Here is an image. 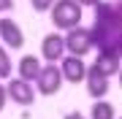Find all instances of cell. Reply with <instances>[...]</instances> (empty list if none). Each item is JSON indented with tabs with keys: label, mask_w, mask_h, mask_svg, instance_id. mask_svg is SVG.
<instances>
[{
	"label": "cell",
	"mask_w": 122,
	"mask_h": 119,
	"mask_svg": "<svg viewBox=\"0 0 122 119\" xmlns=\"http://www.w3.org/2000/svg\"><path fill=\"white\" fill-rule=\"evenodd\" d=\"M92 41L98 52L122 57V0L95 5V22H92Z\"/></svg>",
	"instance_id": "1"
},
{
	"label": "cell",
	"mask_w": 122,
	"mask_h": 119,
	"mask_svg": "<svg viewBox=\"0 0 122 119\" xmlns=\"http://www.w3.org/2000/svg\"><path fill=\"white\" fill-rule=\"evenodd\" d=\"M119 87H122V71H119Z\"/></svg>",
	"instance_id": "19"
},
{
	"label": "cell",
	"mask_w": 122,
	"mask_h": 119,
	"mask_svg": "<svg viewBox=\"0 0 122 119\" xmlns=\"http://www.w3.org/2000/svg\"><path fill=\"white\" fill-rule=\"evenodd\" d=\"M11 71H14V65H11V54H8V49L0 46V79H11Z\"/></svg>",
	"instance_id": "13"
},
{
	"label": "cell",
	"mask_w": 122,
	"mask_h": 119,
	"mask_svg": "<svg viewBox=\"0 0 122 119\" xmlns=\"http://www.w3.org/2000/svg\"><path fill=\"white\" fill-rule=\"evenodd\" d=\"M5 100H8V87H5V84H0V111L5 108Z\"/></svg>",
	"instance_id": "15"
},
{
	"label": "cell",
	"mask_w": 122,
	"mask_h": 119,
	"mask_svg": "<svg viewBox=\"0 0 122 119\" xmlns=\"http://www.w3.org/2000/svg\"><path fill=\"white\" fill-rule=\"evenodd\" d=\"M65 54H68L65 35H60V33H49V35L41 41V57H44L46 62H60Z\"/></svg>",
	"instance_id": "6"
},
{
	"label": "cell",
	"mask_w": 122,
	"mask_h": 119,
	"mask_svg": "<svg viewBox=\"0 0 122 119\" xmlns=\"http://www.w3.org/2000/svg\"><path fill=\"white\" fill-rule=\"evenodd\" d=\"M5 11H14V0H0V14Z\"/></svg>",
	"instance_id": "16"
},
{
	"label": "cell",
	"mask_w": 122,
	"mask_h": 119,
	"mask_svg": "<svg viewBox=\"0 0 122 119\" xmlns=\"http://www.w3.org/2000/svg\"><path fill=\"white\" fill-rule=\"evenodd\" d=\"M41 71H44V65H41V60L35 57V54H25V57L19 60V65H16V73L22 76L25 81H38Z\"/></svg>",
	"instance_id": "10"
},
{
	"label": "cell",
	"mask_w": 122,
	"mask_h": 119,
	"mask_svg": "<svg viewBox=\"0 0 122 119\" xmlns=\"http://www.w3.org/2000/svg\"><path fill=\"white\" fill-rule=\"evenodd\" d=\"M8 97L14 103H19V106H33L35 103V89H33V81H25L22 76H16V79H8Z\"/></svg>",
	"instance_id": "7"
},
{
	"label": "cell",
	"mask_w": 122,
	"mask_h": 119,
	"mask_svg": "<svg viewBox=\"0 0 122 119\" xmlns=\"http://www.w3.org/2000/svg\"><path fill=\"white\" fill-rule=\"evenodd\" d=\"M79 3H81V5H87V8H95L100 0H79Z\"/></svg>",
	"instance_id": "17"
},
{
	"label": "cell",
	"mask_w": 122,
	"mask_h": 119,
	"mask_svg": "<svg viewBox=\"0 0 122 119\" xmlns=\"http://www.w3.org/2000/svg\"><path fill=\"white\" fill-rule=\"evenodd\" d=\"M65 46H68V54L84 57V54L95 46V41H92V27H81V24L71 27L65 33Z\"/></svg>",
	"instance_id": "3"
},
{
	"label": "cell",
	"mask_w": 122,
	"mask_h": 119,
	"mask_svg": "<svg viewBox=\"0 0 122 119\" xmlns=\"http://www.w3.org/2000/svg\"><path fill=\"white\" fill-rule=\"evenodd\" d=\"M0 38L8 49H22L25 46V33L11 16H0Z\"/></svg>",
	"instance_id": "8"
},
{
	"label": "cell",
	"mask_w": 122,
	"mask_h": 119,
	"mask_svg": "<svg viewBox=\"0 0 122 119\" xmlns=\"http://www.w3.org/2000/svg\"><path fill=\"white\" fill-rule=\"evenodd\" d=\"M62 81H65L62 68L57 65V62H49V65H44L38 81H35V89H38L41 95H57V92H60V87H62Z\"/></svg>",
	"instance_id": "4"
},
{
	"label": "cell",
	"mask_w": 122,
	"mask_h": 119,
	"mask_svg": "<svg viewBox=\"0 0 122 119\" xmlns=\"http://www.w3.org/2000/svg\"><path fill=\"white\" fill-rule=\"evenodd\" d=\"M57 3V0H30L33 11H52V5Z\"/></svg>",
	"instance_id": "14"
},
{
	"label": "cell",
	"mask_w": 122,
	"mask_h": 119,
	"mask_svg": "<svg viewBox=\"0 0 122 119\" xmlns=\"http://www.w3.org/2000/svg\"><path fill=\"white\" fill-rule=\"evenodd\" d=\"M122 57H117V54H106V52H100L98 57H95V62H92V71H98L100 76H119V71H122V62H119Z\"/></svg>",
	"instance_id": "9"
},
{
	"label": "cell",
	"mask_w": 122,
	"mask_h": 119,
	"mask_svg": "<svg viewBox=\"0 0 122 119\" xmlns=\"http://www.w3.org/2000/svg\"><path fill=\"white\" fill-rule=\"evenodd\" d=\"M60 68H62L65 81H71V84L84 81V79H87V73H90V65L84 62V57H76V54H65V57L60 60Z\"/></svg>",
	"instance_id": "5"
},
{
	"label": "cell",
	"mask_w": 122,
	"mask_h": 119,
	"mask_svg": "<svg viewBox=\"0 0 122 119\" xmlns=\"http://www.w3.org/2000/svg\"><path fill=\"white\" fill-rule=\"evenodd\" d=\"M119 119H122V116H119Z\"/></svg>",
	"instance_id": "20"
},
{
	"label": "cell",
	"mask_w": 122,
	"mask_h": 119,
	"mask_svg": "<svg viewBox=\"0 0 122 119\" xmlns=\"http://www.w3.org/2000/svg\"><path fill=\"white\" fill-rule=\"evenodd\" d=\"M90 119H117V111L109 100H95L90 108Z\"/></svg>",
	"instance_id": "12"
},
{
	"label": "cell",
	"mask_w": 122,
	"mask_h": 119,
	"mask_svg": "<svg viewBox=\"0 0 122 119\" xmlns=\"http://www.w3.org/2000/svg\"><path fill=\"white\" fill-rule=\"evenodd\" d=\"M84 84H87V92L90 97H106L109 95V76H100L98 71H92L90 68V73H87V79H84Z\"/></svg>",
	"instance_id": "11"
},
{
	"label": "cell",
	"mask_w": 122,
	"mask_h": 119,
	"mask_svg": "<svg viewBox=\"0 0 122 119\" xmlns=\"http://www.w3.org/2000/svg\"><path fill=\"white\" fill-rule=\"evenodd\" d=\"M84 5L79 3V0H57L52 5V11H49V16H52V24L57 30H71V27L81 24V11Z\"/></svg>",
	"instance_id": "2"
},
{
	"label": "cell",
	"mask_w": 122,
	"mask_h": 119,
	"mask_svg": "<svg viewBox=\"0 0 122 119\" xmlns=\"http://www.w3.org/2000/svg\"><path fill=\"white\" fill-rule=\"evenodd\" d=\"M65 119H84V116H81V114H79V111H73V114H68Z\"/></svg>",
	"instance_id": "18"
}]
</instances>
